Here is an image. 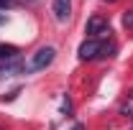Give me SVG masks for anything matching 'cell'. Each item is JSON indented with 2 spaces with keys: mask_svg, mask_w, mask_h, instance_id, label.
<instances>
[{
  "mask_svg": "<svg viewBox=\"0 0 133 130\" xmlns=\"http://www.w3.org/2000/svg\"><path fill=\"white\" fill-rule=\"evenodd\" d=\"M54 56H56V51L51 49V46H44V49H38L36 54H33L31 69H33V71H38V69H46V66L54 61Z\"/></svg>",
  "mask_w": 133,
  "mask_h": 130,
  "instance_id": "6da1fadb",
  "label": "cell"
},
{
  "mask_svg": "<svg viewBox=\"0 0 133 130\" xmlns=\"http://www.w3.org/2000/svg\"><path fill=\"white\" fill-rule=\"evenodd\" d=\"M100 49H102V44H100L97 38H87V41H82V46H79V59L82 61H92V59H97L100 56Z\"/></svg>",
  "mask_w": 133,
  "mask_h": 130,
  "instance_id": "7a4b0ae2",
  "label": "cell"
},
{
  "mask_svg": "<svg viewBox=\"0 0 133 130\" xmlns=\"http://www.w3.org/2000/svg\"><path fill=\"white\" fill-rule=\"evenodd\" d=\"M87 33H90V38H97V36H108L110 33V26H108V20L102 16H92L87 20Z\"/></svg>",
  "mask_w": 133,
  "mask_h": 130,
  "instance_id": "3957f363",
  "label": "cell"
},
{
  "mask_svg": "<svg viewBox=\"0 0 133 130\" xmlns=\"http://www.w3.org/2000/svg\"><path fill=\"white\" fill-rule=\"evenodd\" d=\"M21 71H23V61H21V56H13V59H8V61L0 64V79H3V77L21 74Z\"/></svg>",
  "mask_w": 133,
  "mask_h": 130,
  "instance_id": "277c9868",
  "label": "cell"
},
{
  "mask_svg": "<svg viewBox=\"0 0 133 130\" xmlns=\"http://www.w3.org/2000/svg\"><path fill=\"white\" fill-rule=\"evenodd\" d=\"M54 16H56V20L64 23L72 16V0H54Z\"/></svg>",
  "mask_w": 133,
  "mask_h": 130,
  "instance_id": "5b68a950",
  "label": "cell"
},
{
  "mask_svg": "<svg viewBox=\"0 0 133 130\" xmlns=\"http://www.w3.org/2000/svg\"><path fill=\"white\" fill-rule=\"evenodd\" d=\"M13 56H18L16 46H0V59H3V61H5V59H13Z\"/></svg>",
  "mask_w": 133,
  "mask_h": 130,
  "instance_id": "8992f818",
  "label": "cell"
},
{
  "mask_svg": "<svg viewBox=\"0 0 133 130\" xmlns=\"http://www.w3.org/2000/svg\"><path fill=\"white\" fill-rule=\"evenodd\" d=\"M123 26L125 28H133V10H125L123 13Z\"/></svg>",
  "mask_w": 133,
  "mask_h": 130,
  "instance_id": "52a82bcc",
  "label": "cell"
},
{
  "mask_svg": "<svg viewBox=\"0 0 133 130\" xmlns=\"http://www.w3.org/2000/svg\"><path fill=\"white\" fill-rule=\"evenodd\" d=\"M120 112H123V115H131V117H133V97L128 99V102H125L123 107H120Z\"/></svg>",
  "mask_w": 133,
  "mask_h": 130,
  "instance_id": "ba28073f",
  "label": "cell"
},
{
  "mask_svg": "<svg viewBox=\"0 0 133 130\" xmlns=\"http://www.w3.org/2000/svg\"><path fill=\"white\" fill-rule=\"evenodd\" d=\"M13 5H16L13 0H0V8H13Z\"/></svg>",
  "mask_w": 133,
  "mask_h": 130,
  "instance_id": "9c48e42d",
  "label": "cell"
},
{
  "mask_svg": "<svg viewBox=\"0 0 133 130\" xmlns=\"http://www.w3.org/2000/svg\"><path fill=\"white\" fill-rule=\"evenodd\" d=\"M102 3H115V0H102Z\"/></svg>",
  "mask_w": 133,
  "mask_h": 130,
  "instance_id": "30bf717a",
  "label": "cell"
},
{
  "mask_svg": "<svg viewBox=\"0 0 133 130\" xmlns=\"http://www.w3.org/2000/svg\"><path fill=\"white\" fill-rule=\"evenodd\" d=\"M0 130H3V128H0Z\"/></svg>",
  "mask_w": 133,
  "mask_h": 130,
  "instance_id": "8fae6325",
  "label": "cell"
}]
</instances>
